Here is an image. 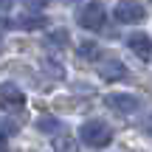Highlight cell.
Wrapping results in <instances>:
<instances>
[{
  "instance_id": "obj_1",
  "label": "cell",
  "mask_w": 152,
  "mask_h": 152,
  "mask_svg": "<svg viewBox=\"0 0 152 152\" xmlns=\"http://www.w3.org/2000/svg\"><path fill=\"white\" fill-rule=\"evenodd\" d=\"M79 138H82V144H87V147L102 149V147H107V144L113 141V130H110L107 121L90 118V121H85V124L79 127Z\"/></svg>"
},
{
  "instance_id": "obj_2",
  "label": "cell",
  "mask_w": 152,
  "mask_h": 152,
  "mask_svg": "<svg viewBox=\"0 0 152 152\" xmlns=\"http://www.w3.org/2000/svg\"><path fill=\"white\" fill-rule=\"evenodd\" d=\"M76 23H79L85 31H102L104 23H107V11L99 0H87L76 9Z\"/></svg>"
},
{
  "instance_id": "obj_3",
  "label": "cell",
  "mask_w": 152,
  "mask_h": 152,
  "mask_svg": "<svg viewBox=\"0 0 152 152\" xmlns=\"http://www.w3.org/2000/svg\"><path fill=\"white\" fill-rule=\"evenodd\" d=\"M113 17L121 26H135V23H141L144 17H147V9H144L138 0H118L115 9H113Z\"/></svg>"
},
{
  "instance_id": "obj_4",
  "label": "cell",
  "mask_w": 152,
  "mask_h": 152,
  "mask_svg": "<svg viewBox=\"0 0 152 152\" xmlns=\"http://www.w3.org/2000/svg\"><path fill=\"white\" fill-rule=\"evenodd\" d=\"M0 107H3L6 113L23 110L26 107V93H23L17 85H11V82H3V85H0Z\"/></svg>"
},
{
  "instance_id": "obj_5",
  "label": "cell",
  "mask_w": 152,
  "mask_h": 152,
  "mask_svg": "<svg viewBox=\"0 0 152 152\" xmlns=\"http://www.w3.org/2000/svg\"><path fill=\"white\" fill-rule=\"evenodd\" d=\"M104 104H107L113 113H118V115H130V113H135V110L141 107V102H138L132 93H110V96L104 99Z\"/></svg>"
},
{
  "instance_id": "obj_6",
  "label": "cell",
  "mask_w": 152,
  "mask_h": 152,
  "mask_svg": "<svg viewBox=\"0 0 152 152\" xmlns=\"http://www.w3.org/2000/svg\"><path fill=\"white\" fill-rule=\"evenodd\" d=\"M99 76L104 82H121V79H127V65L115 56H107V59L99 62Z\"/></svg>"
},
{
  "instance_id": "obj_7",
  "label": "cell",
  "mask_w": 152,
  "mask_h": 152,
  "mask_svg": "<svg viewBox=\"0 0 152 152\" xmlns=\"http://www.w3.org/2000/svg\"><path fill=\"white\" fill-rule=\"evenodd\" d=\"M127 45H130V51L141 62H149L152 59V37H149V34H144V31L130 34V37H127Z\"/></svg>"
},
{
  "instance_id": "obj_8",
  "label": "cell",
  "mask_w": 152,
  "mask_h": 152,
  "mask_svg": "<svg viewBox=\"0 0 152 152\" xmlns=\"http://www.w3.org/2000/svg\"><path fill=\"white\" fill-rule=\"evenodd\" d=\"M48 26V20L39 14H28V17H17L14 23H11V28H23V31H39V28Z\"/></svg>"
},
{
  "instance_id": "obj_9",
  "label": "cell",
  "mask_w": 152,
  "mask_h": 152,
  "mask_svg": "<svg viewBox=\"0 0 152 152\" xmlns=\"http://www.w3.org/2000/svg\"><path fill=\"white\" fill-rule=\"evenodd\" d=\"M79 56H82V59H96V56H99V45L90 42V39L79 42Z\"/></svg>"
},
{
  "instance_id": "obj_10",
  "label": "cell",
  "mask_w": 152,
  "mask_h": 152,
  "mask_svg": "<svg viewBox=\"0 0 152 152\" xmlns=\"http://www.w3.org/2000/svg\"><path fill=\"white\" fill-rule=\"evenodd\" d=\"M37 127L42 132H59V121H56L54 115H42V118L37 121Z\"/></svg>"
},
{
  "instance_id": "obj_11",
  "label": "cell",
  "mask_w": 152,
  "mask_h": 152,
  "mask_svg": "<svg viewBox=\"0 0 152 152\" xmlns=\"http://www.w3.org/2000/svg\"><path fill=\"white\" fill-rule=\"evenodd\" d=\"M56 152H76V144L71 138H56Z\"/></svg>"
},
{
  "instance_id": "obj_12",
  "label": "cell",
  "mask_w": 152,
  "mask_h": 152,
  "mask_svg": "<svg viewBox=\"0 0 152 152\" xmlns=\"http://www.w3.org/2000/svg\"><path fill=\"white\" fill-rule=\"evenodd\" d=\"M23 6L31 9V11H42L45 6H48V0H23Z\"/></svg>"
},
{
  "instance_id": "obj_13",
  "label": "cell",
  "mask_w": 152,
  "mask_h": 152,
  "mask_svg": "<svg viewBox=\"0 0 152 152\" xmlns=\"http://www.w3.org/2000/svg\"><path fill=\"white\" fill-rule=\"evenodd\" d=\"M11 132H17V124H14V121L0 118V135H11Z\"/></svg>"
},
{
  "instance_id": "obj_14",
  "label": "cell",
  "mask_w": 152,
  "mask_h": 152,
  "mask_svg": "<svg viewBox=\"0 0 152 152\" xmlns=\"http://www.w3.org/2000/svg\"><path fill=\"white\" fill-rule=\"evenodd\" d=\"M141 130H144V132H147V135L152 138V113L147 115V118H144V124H141Z\"/></svg>"
},
{
  "instance_id": "obj_15",
  "label": "cell",
  "mask_w": 152,
  "mask_h": 152,
  "mask_svg": "<svg viewBox=\"0 0 152 152\" xmlns=\"http://www.w3.org/2000/svg\"><path fill=\"white\" fill-rule=\"evenodd\" d=\"M11 6H14V0H0V14H6Z\"/></svg>"
},
{
  "instance_id": "obj_16",
  "label": "cell",
  "mask_w": 152,
  "mask_h": 152,
  "mask_svg": "<svg viewBox=\"0 0 152 152\" xmlns=\"http://www.w3.org/2000/svg\"><path fill=\"white\" fill-rule=\"evenodd\" d=\"M0 152H9V144H6V135H0Z\"/></svg>"
},
{
  "instance_id": "obj_17",
  "label": "cell",
  "mask_w": 152,
  "mask_h": 152,
  "mask_svg": "<svg viewBox=\"0 0 152 152\" xmlns=\"http://www.w3.org/2000/svg\"><path fill=\"white\" fill-rule=\"evenodd\" d=\"M0 48H3V39H0Z\"/></svg>"
}]
</instances>
